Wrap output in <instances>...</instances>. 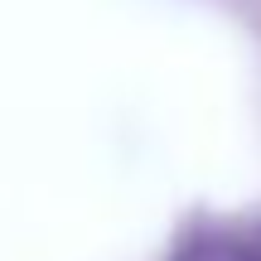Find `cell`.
<instances>
[{"label":"cell","mask_w":261,"mask_h":261,"mask_svg":"<svg viewBox=\"0 0 261 261\" xmlns=\"http://www.w3.org/2000/svg\"><path fill=\"white\" fill-rule=\"evenodd\" d=\"M169 261H261V256H256V247L237 242V237H194Z\"/></svg>","instance_id":"6da1fadb"},{"label":"cell","mask_w":261,"mask_h":261,"mask_svg":"<svg viewBox=\"0 0 261 261\" xmlns=\"http://www.w3.org/2000/svg\"><path fill=\"white\" fill-rule=\"evenodd\" d=\"M252 247H256V256H261V237H256V242H252Z\"/></svg>","instance_id":"7a4b0ae2"}]
</instances>
